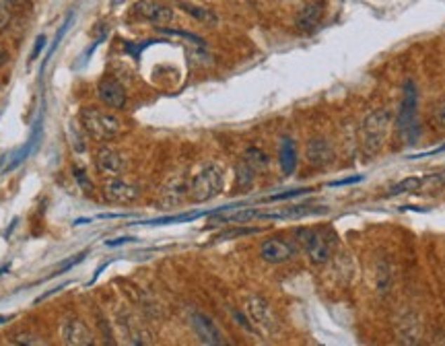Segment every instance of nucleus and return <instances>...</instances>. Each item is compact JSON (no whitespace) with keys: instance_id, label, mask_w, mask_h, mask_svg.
I'll use <instances>...</instances> for the list:
<instances>
[{"instance_id":"nucleus-1","label":"nucleus","mask_w":445,"mask_h":346,"mask_svg":"<svg viewBox=\"0 0 445 346\" xmlns=\"http://www.w3.org/2000/svg\"><path fill=\"white\" fill-rule=\"evenodd\" d=\"M394 126V114L390 107H376L371 109L359 126V147L367 159L378 157L383 151L390 130Z\"/></svg>"},{"instance_id":"nucleus-2","label":"nucleus","mask_w":445,"mask_h":346,"mask_svg":"<svg viewBox=\"0 0 445 346\" xmlns=\"http://www.w3.org/2000/svg\"><path fill=\"white\" fill-rule=\"evenodd\" d=\"M79 120L85 134L97 142H107L116 138L122 130V120L116 114L99 109L93 105H85L79 114Z\"/></svg>"},{"instance_id":"nucleus-3","label":"nucleus","mask_w":445,"mask_h":346,"mask_svg":"<svg viewBox=\"0 0 445 346\" xmlns=\"http://www.w3.org/2000/svg\"><path fill=\"white\" fill-rule=\"evenodd\" d=\"M297 244L314 266H324L330 262L334 252V233H330L328 229L305 227L297 231Z\"/></svg>"},{"instance_id":"nucleus-4","label":"nucleus","mask_w":445,"mask_h":346,"mask_svg":"<svg viewBox=\"0 0 445 346\" xmlns=\"http://www.w3.org/2000/svg\"><path fill=\"white\" fill-rule=\"evenodd\" d=\"M222 186H225L222 167L217 163H208L192 178L190 186H188V198L196 204L208 202L221 194Z\"/></svg>"},{"instance_id":"nucleus-5","label":"nucleus","mask_w":445,"mask_h":346,"mask_svg":"<svg viewBox=\"0 0 445 346\" xmlns=\"http://www.w3.org/2000/svg\"><path fill=\"white\" fill-rule=\"evenodd\" d=\"M297 241H291L286 237H268L260 244V258L266 264H286L297 255Z\"/></svg>"},{"instance_id":"nucleus-6","label":"nucleus","mask_w":445,"mask_h":346,"mask_svg":"<svg viewBox=\"0 0 445 346\" xmlns=\"http://www.w3.org/2000/svg\"><path fill=\"white\" fill-rule=\"evenodd\" d=\"M134 15L140 21L153 23L157 27H165V25L173 23V19H175L173 8L165 2H159V0H138L134 4Z\"/></svg>"},{"instance_id":"nucleus-7","label":"nucleus","mask_w":445,"mask_h":346,"mask_svg":"<svg viewBox=\"0 0 445 346\" xmlns=\"http://www.w3.org/2000/svg\"><path fill=\"white\" fill-rule=\"evenodd\" d=\"M246 314H248V317L252 319V324H254L260 332L270 334V332L277 330V315L272 312V305L264 297H260V295L248 297V301H246Z\"/></svg>"},{"instance_id":"nucleus-8","label":"nucleus","mask_w":445,"mask_h":346,"mask_svg":"<svg viewBox=\"0 0 445 346\" xmlns=\"http://www.w3.org/2000/svg\"><path fill=\"white\" fill-rule=\"evenodd\" d=\"M394 336L402 345L420 342V338H423V321H420V317L414 312H411V310L400 312L398 317L394 319Z\"/></svg>"},{"instance_id":"nucleus-9","label":"nucleus","mask_w":445,"mask_h":346,"mask_svg":"<svg viewBox=\"0 0 445 346\" xmlns=\"http://www.w3.org/2000/svg\"><path fill=\"white\" fill-rule=\"evenodd\" d=\"M416 103H418L416 85H414V81H406V85H404V97H402V103L398 107V116L394 120L398 132H402V134L413 132L414 116H416Z\"/></svg>"},{"instance_id":"nucleus-10","label":"nucleus","mask_w":445,"mask_h":346,"mask_svg":"<svg viewBox=\"0 0 445 346\" xmlns=\"http://www.w3.org/2000/svg\"><path fill=\"white\" fill-rule=\"evenodd\" d=\"M334 157H336V153H334V147H332V142L328 138L314 136V138L307 140V145H305V163L310 167L324 169V167L334 163Z\"/></svg>"},{"instance_id":"nucleus-11","label":"nucleus","mask_w":445,"mask_h":346,"mask_svg":"<svg viewBox=\"0 0 445 346\" xmlns=\"http://www.w3.org/2000/svg\"><path fill=\"white\" fill-rule=\"evenodd\" d=\"M326 15V0H310L295 15V27L303 33L316 32Z\"/></svg>"},{"instance_id":"nucleus-12","label":"nucleus","mask_w":445,"mask_h":346,"mask_svg":"<svg viewBox=\"0 0 445 346\" xmlns=\"http://www.w3.org/2000/svg\"><path fill=\"white\" fill-rule=\"evenodd\" d=\"M60 336L66 345L70 346H89L95 342L93 332L81 317H68L60 326Z\"/></svg>"},{"instance_id":"nucleus-13","label":"nucleus","mask_w":445,"mask_h":346,"mask_svg":"<svg viewBox=\"0 0 445 346\" xmlns=\"http://www.w3.org/2000/svg\"><path fill=\"white\" fill-rule=\"evenodd\" d=\"M190 324L202 345H225V336H222L221 328H219L206 314L194 312V314L190 315Z\"/></svg>"},{"instance_id":"nucleus-14","label":"nucleus","mask_w":445,"mask_h":346,"mask_svg":"<svg viewBox=\"0 0 445 346\" xmlns=\"http://www.w3.org/2000/svg\"><path fill=\"white\" fill-rule=\"evenodd\" d=\"M140 196V189L134 184H128L124 180H118V178H112L103 184V198L107 202H114V204H130L134 200H138Z\"/></svg>"},{"instance_id":"nucleus-15","label":"nucleus","mask_w":445,"mask_h":346,"mask_svg":"<svg viewBox=\"0 0 445 346\" xmlns=\"http://www.w3.org/2000/svg\"><path fill=\"white\" fill-rule=\"evenodd\" d=\"M97 95H99V99H101L107 107H112V109H124V105H126L128 97L124 85H122L120 81L112 79V76L103 79V81L97 85Z\"/></svg>"},{"instance_id":"nucleus-16","label":"nucleus","mask_w":445,"mask_h":346,"mask_svg":"<svg viewBox=\"0 0 445 346\" xmlns=\"http://www.w3.org/2000/svg\"><path fill=\"white\" fill-rule=\"evenodd\" d=\"M95 167L101 175L116 178L124 169V159L122 155L112 149V147H101L95 153Z\"/></svg>"},{"instance_id":"nucleus-17","label":"nucleus","mask_w":445,"mask_h":346,"mask_svg":"<svg viewBox=\"0 0 445 346\" xmlns=\"http://www.w3.org/2000/svg\"><path fill=\"white\" fill-rule=\"evenodd\" d=\"M118 324H120V328H122V332H124V336H126L130 345H151L153 342V334L134 315H122Z\"/></svg>"},{"instance_id":"nucleus-18","label":"nucleus","mask_w":445,"mask_h":346,"mask_svg":"<svg viewBox=\"0 0 445 346\" xmlns=\"http://www.w3.org/2000/svg\"><path fill=\"white\" fill-rule=\"evenodd\" d=\"M376 291L382 295V297H387L392 291H394V283H396V277H394V266L387 262V260H380L376 264Z\"/></svg>"},{"instance_id":"nucleus-19","label":"nucleus","mask_w":445,"mask_h":346,"mask_svg":"<svg viewBox=\"0 0 445 346\" xmlns=\"http://www.w3.org/2000/svg\"><path fill=\"white\" fill-rule=\"evenodd\" d=\"M39 138H41V116L37 118V122H35V126H33V132H32V136H29V140H27V145L23 147V149H19L17 153H15V159L6 165V173L8 171H15L19 165H23L27 159H29V155L33 153V149L37 147V142H39Z\"/></svg>"},{"instance_id":"nucleus-20","label":"nucleus","mask_w":445,"mask_h":346,"mask_svg":"<svg viewBox=\"0 0 445 346\" xmlns=\"http://www.w3.org/2000/svg\"><path fill=\"white\" fill-rule=\"evenodd\" d=\"M279 163H281L283 175H293L295 169H297V163H299L297 147H295V140L288 138V136H285L283 142H281V149H279Z\"/></svg>"},{"instance_id":"nucleus-21","label":"nucleus","mask_w":445,"mask_h":346,"mask_svg":"<svg viewBox=\"0 0 445 346\" xmlns=\"http://www.w3.org/2000/svg\"><path fill=\"white\" fill-rule=\"evenodd\" d=\"M180 8L190 15L194 21H198L200 25H206V27H215L219 23V17L215 11L206 8V6H198V4H190V2H180Z\"/></svg>"},{"instance_id":"nucleus-22","label":"nucleus","mask_w":445,"mask_h":346,"mask_svg":"<svg viewBox=\"0 0 445 346\" xmlns=\"http://www.w3.org/2000/svg\"><path fill=\"white\" fill-rule=\"evenodd\" d=\"M244 161L255 169V171H264V169H268L270 167V157H268V153L264 151V149H260V147H248L246 151H244Z\"/></svg>"},{"instance_id":"nucleus-23","label":"nucleus","mask_w":445,"mask_h":346,"mask_svg":"<svg viewBox=\"0 0 445 346\" xmlns=\"http://www.w3.org/2000/svg\"><path fill=\"white\" fill-rule=\"evenodd\" d=\"M255 180V169H252L244 159L235 165V189H250Z\"/></svg>"},{"instance_id":"nucleus-24","label":"nucleus","mask_w":445,"mask_h":346,"mask_svg":"<svg viewBox=\"0 0 445 346\" xmlns=\"http://www.w3.org/2000/svg\"><path fill=\"white\" fill-rule=\"evenodd\" d=\"M188 196V186L182 180H173L163 189V202L165 204H180Z\"/></svg>"},{"instance_id":"nucleus-25","label":"nucleus","mask_w":445,"mask_h":346,"mask_svg":"<svg viewBox=\"0 0 445 346\" xmlns=\"http://www.w3.org/2000/svg\"><path fill=\"white\" fill-rule=\"evenodd\" d=\"M425 180L423 178H406L402 182H398L396 186L390 188V196H402V194H411V192H416V189L423 188Z\"/></svg>"},{"instance_id":"nucleus-26","label":"nucleus","mask_w":445,"mask_h":346,"mask_svg":"<svg viewBox=\"0 0 445 346\" xmlns=\"http://www.w3.org/2000/svg\"><path fill=\"white\" fill-rule=\"evenodd\" d=\"M72 178H74V182L79 184V189H83L85 194H93V182H91V178L85 173V169H81V167H72Z\"/></svg>"},{"instance_id":"nucleus-27","label":"nucleus","mask_w":445,"mask_h":346,"mask_svg":"<svg viewBox=\"0 0 445 346\" xmlns=\"http://www.w3.org/2000/svg\"><path fill=\"white\" fill-rule=\"evenodd\" d=\"M431 124L437 130H445V97H441L431 109Z\"/></svg>"},{"instance_id":"nucleus-28","label":"nucleus","mask_w":445,"mask_h":346,"mask_svg":"<svg viewBox=\"0 0 445 346\" xmlns=\"http://www.w3.org/2000/svg\"><path fill=\"white\" fill-rule=\"evenodd\" d=\"M72 19H74V17H72V13H70V15L66 17V21L62 23V27H60V29H58V33H56V39L52 41V46H50L48 54H46V62H48V60H50V58L54 56V52L58 50V46H60V41L64 39V35H66V32L70 29V23H72Z\"/></svg>"},{"instance_id":"nucleus-29","label":"nucleus","mask_w":445,"mask_h":346,"mask_svg":"<svg viewBox=\"0 0 445 346\" xmlns=\"http://www.w3.org/2000/svg\"><path fill=\"white\" fill-rule=\"evenodd\" d=\"M83 132H85V130H83ZM83 132H81V130H77V126H74V124H70V126H68V136H70L72 149H74L77 153H85V149H87Z\"/></svg>"},{"instance_id":"nucleus-30","label":"nucleus","mask_w":445,"mask_h":346,"mask_svg":"<svg viewBox=\"0 0 445 346\" xmlns=\"http://www.w3.org/2000/svg\"><path fill=\"white\" fill-rule=\"evenodd\" d=\"M11 342L13 345H27V346H33V345H41V340L32 334V332H17V334H13L11 336Z\"/></svg>"},{"instance_id":"nucleus-31","label":"nucleus","mask_w":445,"mask_h":346,"mask_svg":"<svg viewBox=\"0 0 445 346\" xmlns=\"http://www.w3.org/2000/svg\"><path fill=\"white\" fill-rule=\"evenodd\" d=\"M159 32L167 33V35H178V37L190 39L192 44H196V46H204V39H202V37H198V35H194V33L182 32V29H169V27H159Z\"/></svg>"},{"instance_id":"nucleus-32","label":"nucleus","mask_w":445,"mask_h":346,"mask_svg":"<svg viewBox=\"0 0 445 346\" xmlns=\"http://www.w3.org/2000/svg\"><path fill=\"white\" fill-rule=\"evenodd\" d=\"M307 192H312V189L310 188L288 189V192H283V194H274V196H270V198H268V202H277V200H288V198H295V196H303V194H307Z\"/></svg>"},{"instance_id":"nucleus-33","label":"nucleus","mask_w":445,"mask_h":346,"mask_svg":"<svg viewBox=\"0 0 445 346\" xmlns=\"http://www.w3.org/2000/svg\"><path fill=\"white\" fill-rule=\"evenodd\" d=\"M11 25V4L0 2V32H4Z\"/></svg>"},{"instance_id":"nucleus-34","label":"nucleus","mask_w":445,"mask_h":346,"mask_svg":"<svg viewBox=\"0 0 445 346\" xmlns=\"http://www.w3.org/2000/svg\"><path fill=\"white\" fill-rule=\"evenodd\" d=\"M85 255H87V252L77 253V255H74V258H70V260H68V262H66L64 266H60V268H58V270H56V272H54L52 277H56V274H62V272H66V270H70V268H72L74 264L83 262V260H85ZM52 277H50V279H52Z\"/></svg>"},{"instance_id":"nucleus-35","label":"nucleus","mask_w":445,"mask_h":346,"mask_svg":"<svg viewBox=\"0 0 445 346\" xmlns=\"http://www.w3.org/2000/svg\"><path fill=\"white\" fill-rule=\"evenodd\" d=\"M231 314H233V319H235V324H237V326H241L246 332H252V334H255V328L250 324V321H248V317L241 314V312H231Z\"/></svg>"},{"instance_id":"nucleus-36","label":"nucleus","mask_w":445,"mask_h":346,"mask_svg":"<svg viewBox=\"0 0 445 346\" xmlns=\"http://www.w3.org/2000/svg\"><path fill=\"white\" fill-rule=\"evenodd\" d=\"M46 35H37V39H35V46H33V52H32V56H29V62H33V60H37L39 58V52L44 50V46H46Z\"/></svg>"},{"instance_id":"nucleus-37","label":"nucleus","mask_w":445,"mask_h":346,"mask_svg":"<svg viewBox=\"0 0 445 346\" xmlns=\"http://www.w3.org/2000/svg\"><path fill=\"white\" fill-rule=\"evenodd\" d=\"M132 241H136V239H134V237H120V239H109V241H105V246H107V248H118V246L132 244Z\"/></svg>"},{"instance_id":"nucleus-38","label":"nucleus","mask_w":445,"mask_h":346,"mask_svg":"<svg viewBox=\"0 0 445 346\" xmlns=\"http://www.w3.org/2000/svg\"><path fill=\"white\" fill-rule=\"evenodd\" d=\"M361 178H350V180H340V182H334L332 186H345V184H357Z\"/></svg>"},{"instance_id":"nucleus-39","label":"nucleus","mask_w":445,"mask_h":346,"mask_svg":"<svg viewBox=\"0 0 445 346\" xmlns=\"http://www.w3.org/2000/svg\"><path fill=\"white\" fill-rule=\"evenodd\" d=\"M4 321H8V317H0V324H4Z\"/></svg>"},{"instance_id":"nucleus-40","label":"nucleus","mask_w":445,"mask_h":346,"mask_svg":"<svg viewBox=\"0 0 445 346\" xmlns=\"http://www.w3.org/2000/svg\"><path fill=\"white\" fill-rule=\"evenodd\" d=\"M6 270H8V268H6V266H4V268H0V274H4V272H6Z\"/></svg>"},{"instance_id":"nucleus-41","label":"nucleus","mask_w":445,"mask_h":346,"mask_svg":"<svg viewBox=\"0 0 445 346\" xmlns=\"http://www.w3.org/2000/svg\"><path fill=\"white\" fill-rule=\"evenodd\" d=\"M2 163H4V157H0V165H2Z\"/></svg>"},{"instance_id":"nucleus-42","label":"nucleus","mask_w":445,"mask_h":346,"mask_svg":"<svg viewBox=\"0 0 445 346\" xmlns=\"http://www.w3.org/2000/svg\"><path fill=\"white\" fill-rule=\"evenodd\" d=\"M175 2H188V0H175Z\"/></svg>"}]
</instances>
